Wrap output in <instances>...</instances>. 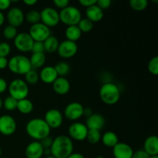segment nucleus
Segmentation results:
<instances>
[{
	"label": "nucleus",
	"mask_w": 158,
	"mask_h": 158,
	"mask_svg": "<svg viewBox=\"0 0 158 158\" xmlns=\"http://www.w3.org/2000/svg\"><path fill=\"white\" fill-rule=\"evenodd\" d=\"M51 155L56 158H67L73 153V143L68 136H57L50 148Z\"/></svg>",
	"instance_id": "obj_1"
},
{
	"label": "nucleus",
	"mask_w": 158,
	"mask_h": 158,
	"mask_svg": "<svg viewBox=\"0 0 158 158\" xmlns=\"http://www.w3.org/2000/svg\"><path fill=\"white\" fill-rule=\"evenodd\" d=\"M51 129L43 119L34 118L27 122L26 125V134L35 141H40L49 136Z\"/></svg>",
	"instance_id": "obj_2"
},
{
	"label": "nucleus",
	"mask_w": 158,
	"mask_h": 158,
	"mask_svg": "<svg viewBox=\"0 0 158 158\" xmlns=\"http://www.w3.org/2000/svg\"><path fill=\"white\" fill-rule=\"evenodd\" d=\"M99 95L101 101L105 104L114 105L120 100L121 93L115 83H106L100 87Z\"/></svg>",
	"instance_id": "obj_3"
},
{
	"label": "nucleus",
	"mask_w": 158,
	"mask_h": 158,
	"mask_svg": "<svg viewBox=\"0 0 158 158\" xmlns=\"http://www.w3.org/2000/svg\"><path fill=\"white\" fill-rule=\"evenodd\" d=\"M8 68L13 73L17 75H25L32 69L30 61L25 56H15L9 60Z\"/></svg>",
	"instance_id": "obj_4"
},
{
	"label": "nucleus",
	"mask_w": 158,
	"mask_h": 158,
	"mask_svg": "<svg viewBox=\"0 0 158 158\" xmlns=\"http://www.w3.org/2000/svg\"><path fill=\"white\" fill-rule=\"evenodd\" d=\"M59 13L60 22L67 26H77L82 19L81 12L76 6H67L65 9H62Z\"/></svg>",
	"instance_id": "obj_5"
},
{
	"label": "nucleus",
	"mask_w": 158,
	"mask_h": 158,
	"mask_svg": "<svg viewBox=\"0 0 158 158\" xmlns=\"http://www.w3.org/2000/svg\"><path fill=\"white\" fill-rule=\"evenodd\" d=\"M9 96L17 101L27 98L29 93L27 83L22 79H15L8 86Z\"/></svg>",
	"instance_id": "obj_6"
},
{
	"label": "nucleus",
	"mask_w": 158,
	"mask_h": 158,
	"mask_svg": "<svg viewBox=\"0 0 158 158\" xmlns=\"http://www.w3.org/2000/svg\"><path fill=\"white\" fill-rule=\"evenodd\" d=\"M60 13L54 8H44L40 12V23L47 27H55L60 23Z\"/></svg>",
	"instance_id": "obj_7"
},
{
	"label": "nucleus",
	"mask_w": 158,
	"mask_h": 158,
	"mask_svg": "<svg viewBox=\"0 0 158 158\" xmlns=\"http://www.w3.org/2000/svg\"><path fill=\"white\" fill-rule=\"evenodd\" d=\"M28 33L34 42H43L51 35V31L49 27L42 23H36L31 26Z\"/></svg>",
	"instance_id": "obj_8"
},
{
	"label": "nucleus",
	"mask_w": 158,
	"mask_h": 158,
	"mask_svg": "<svg viewBox=\"0 0 158 158\" xmlns=\"http://www.w3.org/2000/svg\"><path fill=\"white\" fill-rule=\"evenodd\" d=\"M14 46L22 52H28L32 50L34 41L28 32H20L14 39Z\"/></svg>",
	"instance_id": "obj_9"
},
{
	"label": "nucleus",
	"mask_w": 158,
	"mask_h": 158,
	"mask_svg": "<svg viewBox=\"0 0 158 158\" xmlns=\"http://www.w3.org/2000/svg\"><path fill=\"white\" fill-rule=\"evenodd\" d=\"M88 128L86 125L80 122H75L69 127L68 129V137L71 140H77V141H83L86 140L87 135Z\"/></svg>",
	"instance_id": "obj_10"
},
{
	"label": "nucleus",
	"mask_w": 158,
	"mask_h": 158,
	"mask_svg": "<svg viewBox=\"0 0 158 158\" xmlns=\"http://www.w3.org/2000/svg\"><path fill=\"white\" fill-rule=\"evenodd\" d=\"M56 52L61 58L70 59L78 52V46L77 43L67 40H63V42L60 43Z\"/></svg>",
	"instance_id": "obj_11"
},
{
	"label": "nucleus",
	"mask_w": 158,
	"mask_h": 158,
	"mask_svg": "<svg viewBox=\"0 0 158 158\" xmlns=\"http://www.w3.org/2000/svg\"><path fill=\"white\" fill-rule=\"evenodd\" d=\"M43 120L50 129H57L63 124V116L59 110L50 109L46 111Z\"/></svg>",
	"instance_id": "obj_12"
},
{
	"label": "nucleus",
	"mask_w": 158,
	"mask_h": 158,
	"mask_svg": "<svg viewBox=\"0 0 158 158\" xmlns=\"http://www.w3.org/2000/svg\"><path fill=\"white\" fill-rule=\"evenodd\" d=\"M84 107L78 102H72L67 104L64 109V115L66 119L71 121H76L83 116Z\"/></svg>",
	"instance_id": "obj_13"
},
{
	"label": "nucleus",
	"mask_w": 158,
	"mask_h": 158,
	"mask_svg": "<svg viewBox=\"0 0 158 158\" xmlns=\"http://www.w3.org/2000/svg\"><path fill=\"white\" fill-rule=\"evenodd\" d=\"M16 121L10 115L4 114L0 117V133L4 136H10L15 132Z\"/></svg>",
	"instance_id": "obj_14"
},
{
	"label": "nucleus",
	"mask_w": 158,
	"mask_h": 158,
	"mask_svg": "<svg viewBox=\"0 0 158 158\" xmlns=\"http://www.w3.org/2000/svg\"><path fill=\"white\" fill-rule=\"evenodd\" d=\"M8 23L10 26L17 28L23 25L25 21V15L23 10L18 7H13L7 13Z\"/></svg>",
	"instance_id": "obj_15"
},
{
	"label": "nucleus",
	"mask_w": 158,
	"mask_h": 158,
	"mask_svg": "<svg viewBox=\"0 0 158 158\" xmlns=\"http://www.w3.org/2000/svg\"><path fill=\"white\" fill-rule=\"evenodd\" d=\"M134 150L126 143L119 142L113 148V155L114 158H132Z\"/></svg>",
	"instance_id": "obj_16"
},
{
	"label": "nucleus",
	"mask_w": 158,
	"mask_h": 158,
	"mask_svg": "<svg viewBox=\"0 0 158 158\" xmlns=\"http://www.w3.org/2000/svg\"><path fill=\"white\" fill-rule=\"evenodd\" d=\"M52 89L58 95H66L70 90V83L66 77H58L52 83Z\"/></svg>",
	"instance_id": "obj_17"
},
{
	"label": "nucleus",
	"mask_w": 158,
	"mask_h": 158,
	"mask_svg": "<svg viewBox=\"0 0 158 158\" xmlns=\"http://www.w3.org/2000/svg\"><path fill=\"white\" fill-rule=\"evenodd\" d=\"M26 158H41L43 156V148L40 141H33L26 146L25 150Z\"/></svg>",
	"instance_id": "obj_18"
},
{
	"label": "nucleus",
	"mask_w": 158,
	"mask_h": 158,
	"mask_svg": "<svg viewBox=\"0 0 158 158\" xmlns=\"http://www.w3.org/2000/svg\"><path fill=\"white\" fill-rule=\"evenodd\" d=\"M88 130H97L100 131L105 125V119L99 114H93L86 118V124Z\"/></svg>",
	"instance_id": "obj_19"
},
{
	"label": "nucleus",
	"mask_w": 158,
	"mask_h": 158,
	"mask_svg": "<svg viewBox=\"0 0 158 158\" xmlns=\"http://www.w3.org/2000/svg\"><path fill=\"white\" fill-rule=\"evenodd\" d=\"M40 79L46 84H52L54 81L58 78V75L54 66H47L41 69V72L39 74Z\"/></svg>",
	"instance_id": "obj_20"
},
{
	"label": "nucleus",
	"mask_w": 158,
	"mask_h": 158,
	"mask_svg": "<svg viewBox=\"0 0 158 158\" xmlns=\"http://www.w3.org/2000/svg\"><path fill=\"white\" fill-rule=\"evenodd\" d=\"M143 151L150 156H157L158 154V138L157 136H149L143 143Z\"/></svg>",
	"instance_id": "obj_21"
},
{
	"label": "nucleus",
	"mask_w": 158,
	"mask_h": 158,
	"mask_svg": "<svg viewBox=\"0 0 158 158\" xmlns=\"http://www.w3.org/2000/svg\"><path fill=\"white\" fill-rule=\"evenodd\" d=\"M103 11L100 7L97 6V4L87 8L86 10V19L91 21L92 23H97L103 19Z\"/></svg>",
	"instance_id": "obj_22"
},
{
	"label": "nucleus",
	"mask_w": 158,
	"mask_h": 158,
	"mask_svg": "<svg viewBox=\"0 0 158 158\" xmlns=\"http://www.w3.org/2000/svg\"><path fill=\"white\" fill-rule=\"evenodd\" d=\"M101 140L105 146L111 148L119 143L118 136L113 131H106V133H104L102 136Z\"/></svg>",
	"instance_id": "obj_23"
},
{
	"label": "nucleus",
	"mask_w": 158,
	"mask_h": 158,
	"mask_svg": "<svg viewBox=\"0 0 158 158\" xmlns=\"http://www.w3.org/2000/svg\"><path fill=\"white\" fill-rule=\"evenodd\" d=\"M65 35L67 40L76 43L80 39L82 32L77 26H70L66 27L65 30Z\"/></svg>",
	"instance_id": "obj_24"
},
{
	"label": "nucleus",
	"mask_w": 158,
	"mask_h": 158,
	"mask_svg": "<svg viewBox=\"0 0 158 158\" xmlns=\"http://www.w3.org/2000/svg\"><path fill=\"white\" fill-rule=\"evenodd\" d=\"M46 57L45 53H32L29 59L32 69L43 67L46 63Z\"/></svg>",
	"instance_id": "obj_25"
},
{
	"label": "nucleus",
	"mask_w": 158,
	"mask_h": 158,
	"mask_svg": "<svg viewBox=\"0 0 158 158\" xmlns=\"http://www.w3.org/2000/svg\"><path fill=\"white\" fill-rule=\"evenodd\" d=\"M43 44H44L45 52L52 53V52H56L57 51L60 42L56 37L54 35H50L49 38H47L43 42Z\"/></svg>",
	"instance_id": "obj_26"
},
{
	"label": "nucleus",
	"mask_w": 158,
	"mask_h": 158,
	"mask_svg": "<svg viewBox=\"0 0 158 158\" xmlns=\"http://www.w3.org/2000/svg\"><path fill=\"white\" fill-rule=\"evenodd\" d=\"M33 103L29 99H23V100H19L17 103V107L19 112L23 114H29L33 110Z\"/></svg>",
	"instance_id": "obj_27"
},
{
	"label": "nucleus",
	"mask_w": 158,
	"mask_h": 158,
	"mask_svg": "<svg viewBox=\"0 0 158 158\" xmlns=\"http://www.w3.org/2000/svg\"><path fill=\"white\" fill-rule=\"evenodd\" d=\"M101 133L97 130H88L86 140L91 144H97L101 140Z\"/></svg>",
	"instance_id": "obj_28"
},
{
	"label": "nucleus",
	"mask_w": 158,
	"mask_h": 158,
	"mask_svg": "<svg viewBox=\"0 0 158 158\" xmlns=\"http://www.w3.org/2000/svg\"><path fill=\"white\" fill-rule=\"evenodd\" d=\"M58 77H65L70 71V66L66 62H60L54 66Z\"/></svg>",
	"instance_id": "obj_29"
},
{
	"label": "nucleus",
	"mask_w": 158,
	"mask_h": 158,
	"mask_svg": "<svg viewBox=\"0 0 158 158\" xmlns=\"http://www.w3.org/2000/svg\"><path fill=\"white\" fill-rule=\"evenodd\" d=\"M129 3L131 9L137 12L143 11L148 6V2L147 0H131Z\"/></svg>",
	"instance_id": "obj_30"
},
{
	"label": "nucleus",
	"mask_w": 158,
	"mask_h": 158,
	"mask_svg": "<svg viewBox=\"0 0 158 158\" xmlns=\"http://www.w3.org/2000/svg\"><path fill=\"white\" fill-rule=\"evenodd\" d=\"M25 19L32 25L40 23V12L37 10H30L25 15Z\"/></svg>",
	"instance_id": "obj_31"
},
{
	"label": "nucleus",
	"mask_w": 158,
	"mask_h": 158,
	"mask_svg": "<svg viewBox=\"0 0 158 158\" xmlns=\"http://www.w3.org/2000/svg\"><path fill=\"white\" fill-rule=\"evenodd\" d=\"M77 26L79 27V29H80L82 33H87L89 32L94 28V23H92L91 21H89L88 19L84 18L81 19V20L80 21V23H78Z\"/></svg>",
	"instance_id": "obj_32"
},
{
	"label": "nucleus",
	"mask_w": 158,
	"mask_h": 158,
	"mask_svg": "<svg viewBox=\"0 0 158 158\" xmlns=\"http://www.w3.org/2000/svg\"><path fill=\"white\" fill-rule=\"evenodd\" d=\"M25 82L27 84L34 85L36 84L40 80V76L39 73L35 70V69H31L30 71L25 74Z\"/></svg>",
	"instance_id": "obj_33"
},
{
	"label": "nucleus",
	"mask_w": 158,
	"mask_h": 158,
	"mask_svg": "<svg viewBox=\"0 0 158 158\" xmlns=\"http://www.w3.org/2000/svg\"><path fill=\"white\" fill-rule=\"evenodd\" d=\"M18 34V30H17V28L14 27V26H10V25H8L3 29V35H4L5 38L6 40H14V39L15 38V36Z\"/></svg>",
	"instance_id": "obj_34"
},
{
	"label": "nucleus",
	"mask_w": 158,
	"mask_h": 158,
	"mask_svg": "<svg viewBox=\"0 0 158 158\" xmlns=\"http://www.w3.org/2000/svg\"><path fill=\"white\" fill-rule=\"evenodd\" d=\"M17 103H18V101L16 100H15L13 97L9 96V97L5 99L4 101H2V106L7 110L13 111L16 109Z\"/></svg>",
	"instance_id": "obj_35"
},
{
	"label": "nucleus",
	"mask_w": 158,
	"mask_h": 158,
	"mask_svg": "<svg viewBox=\"0 0 158 158\" xmlns=\"http://www.w3.org/2000/svg\"><path fill=\"white\" fill-rule=\"evenodd\" d=\"M148 70L152 75H158V57L154 56L148 63Z\"/></svg>",
	"instance_id": "obj_36"
},
{
	"label": "nucleus",
	"mask_w": 158,
	"mask_h": 158,
	"mask_svg": "<svg viewBox=\"0 0 158 158\" xmlns=\"http://www.w3.org/2000/svg\"><path fill=\"white\" fill-rule=\"evenodd\" d=\"M11 52V46L9 43L6 42L0 43V57H6L9 55Z\"/></svg>",
	"instance_id": "obj_37"
},
{
	"label": "nucleus",
	"mask_w": 158,
	"mask_h": 158,
	"mask_svg": "<svg viewBox=\"0 0 158 158\" xmlns=\"http://www.w3.org/2000/svg\"><path fill=\"white\" fill-rule=\"evenodd\" d=\"M31 51L32 53H45L44 44L42 42H34Z\"/></svg>",
	"instance_id": "obj_38"
},
{
	"label": "nucleus",
	"mask_w": 158,
	"mask_h": 158,
	"mask_svg": "<svg viewBox=\"0 0 158 158\" xmlns=\"http://www.w3.org/2000/svg\"><path fill=\"white\" fill-rule=\"evenodd\" d=\"M53 4L56 8L60 9H63L69 6V0H54Z\"/></svg>",
	"instance_id": "obj_39"
},
{
	"label": "nucleus",
	"mask_w": 158,
	"mask_h": 158,
	"mask_svg": "<svg viewBox=\"0 0 158 158\" xmlns=\"http://www.w3.org/2000/svg\"><path fill=\"white\" fill-rule=\"evenodd\" d=\"M111 4H112V2L110 0H98L97 1V6L100 7L103 11L110 7Z\"/></svg>",
	"instance_id": "obj_40"
},
{
	"label": "nucleus",
	"mask_w": 158,
	"mask_h": 158,
	"mask_svg": "<svg viewBox=\"0 0 158 158\" xmlns=\"http://www.w3.org/2000/svg\"><path fill=\"white\" fill-rule=\"evenodd\" d=\"M53 140L52 139V137H50L49 136L45 137L43 140H41L40 141V143H41L42 147L43 148V149H46V148H50L52 146V143Z\"/></svg>",
	"instance_id": "obj_41"
},
{
	"label": "nucleus",
	"mask_w": 158,
	"mask_h": 158,
	"mask_svg": "<svg viewBox=\"0 0 158 158\" xmlns=\"http://www.w3.org/2000/svg\"><path fill=\"white\" fill-rule=\"evenodd\" d=\"M132 158H150V156L143 150H140L134 152Z\"/></svg>",
	"instance_id": "obj_42"
},
{
	"label": "nucleus",
	"mask_w": 158,
	"mask_h": 158,
	"mask_svg": "<svg viewBox=\"0 0 158 158\" xmlns=\"http://www.w3.org/2000/svg\"><path fill=\"white\" fill-rule=\"evenodd\" d=\"M97 0H80V1H79V3H80L82 6L86 7V9H87V8L97 4Z\"/></svg>",
	"instance_id": "obj_43"
},
{
	"label": "nucleus",
	"mask_w": 158,
	"mask_h": 158,
	"mask_svg": "<svg viewBox=\"0 0 158 158\" xmlns=\"http://www.w3.org/2000/svg\"><path fill=\"white\" fill-rule=\"evenodd\" d=\"M11 6V1L9 0H0V11H4L9 9Z\"/></svg>",
	"instance_id": "obj_44"
},
{
	"label": "nucleus",
	"mask_w": 158,
	"mask_h": 158,
	"mask_svg": "<svg viewBox=\"0 0 158 158\" xmlns=\"http://www.w3.org/2000/svg\"><path fill=\"white\" fill-rule=\"evenodd\" d=\"M8 88V84L7 82L6 81V80L2 77H0V94L4 93L6 90V89Z\"/></svg>",
	"instance_id": "obj_45"
},
{
	"label": "nucleus",
	"mask_w": 158,
	"mask_h": 158,
	"mask_svg": "<svg viewBox=\"0 0 158 158\" xmlns=\"http://www.w3.org/2000/svg\"><path fill=\"white\" fill-rule=\"evenodd\" d=\"M8 63H9V60H7V58L0 57V69H4L8 67Z\"/></svg>",
	"instance_id": "obj_46"
},
{
	"label": "nucleus",
	"mask_w": 158,
	"mask_h": 158,
	"mask_svg": "<svg viewBox=\"0 0 158 158\" xmlns=\"http://www.w3.org/2000/svg\"><path fill=\"white\" fill-rule=\"evenodd\" d=\"M92 114H93V111L90 108H84V111H83V116L86 117V118H87V117H89V116H91Z\"/></svg>",
	"instance_id": "obj_47"
},
{
	"label": "nucleus",
	"mask_w": 158,
	"mask_h": 158,
	"mask_svg": "<svg viewBox=\"0 0 158 158\" xmlns=\"http://www.w3.org/2000/svg\"><path fill=\"white\" fill-rule=\"evenodd\" d=\"M23 3L28 6H34V5L36 4L37 1L36 0H24V1H23Z\"/></svg>",
	"instance_id": "obj_48"
},
{
	"label": "nucleus",
	"mask_w": 158,
	"mask_h": 158,
	"mask_svg": "<svg viewBox=\"0 0 158 158\" xmlns=\"http://www.w3.org/2000/svg\"><path fill=\"white\" fill-rule=\"evenodd\" d=\"M67 158H86L82 154L80 153H73L71 155H69Z\"/></svg>",
	"instance_id": "obj_49"
},
{
	"label": "nucleus",
	"mask_w": 158,
	"mask_h": 158,
	"mask_svg": "<svg viewBox=\"0 0 158 158\" xmlns=\"http://www.w3.org/2000/svg\"><path fill=\"white\" fill-rule=\"evenodd\" d=\"M43 155H46V157L51 155V151L50 148H46V149H43Z\"/></svg>",
	"instance_id": "obj_50"
},
{
	"label": "nucleus",
	"mask_w": 158,
	"mask_h": 158,
	"mask_svg": "<svg viewBox=\"0 0 158 158\" xmlns=\"http://www.w3.org/2000/svg\"><path fill=\"white\" fill-rule=\"evenodd\" d=\"M5 22V16L4 15H3L2 12L0 11V26H2L3 25V23H4Z\"/></svg>",
	"instance_id": "obj_51"
},
{
	"label": "nucleus",
	"mask_w": 158,
	"mask_h": 158,
	"mask_svg": "<svg viewBox=\"0 0 158 158\" xmlns=\"http://www.w3.org/2000/svg\"><path fill=\"white\" fill-rule=\"evenodd\" d=\"M2 107V100L0 98V110H1Z\"/></svg>",
	"instance_id": "obj_52"
},
{
	"label": "nucleus",
	"mask_w": 158,
	"mask_h": 158,
	"mask_svg": "<svg viewBox=\"0 0 158 158\" xmlns=\"http://www.w3.org/2000/svg\"><path fill=\"white\" fill-rule=\"evenodd\" d=\"M95 158H105V157H103V156H101V155H99V156H97Z\"/></svg>",
	"instance_id": "obj_53"
},
{
	"label": "nucleus",
	"mask_w": 158,
	"mask_h": 158,
	"mask_svg": "<svg viewBox=\"0 0 158 158\" xmlns=\"http://www.w3.org/2000/svg\"><path fill=\"white\" fill-rule=\"evenodd\" d=\"M46 158H56V157H54L53 156L50 155V156H48V157H46Z\"/></svg>",
	"instance_id": "obj_54"
},
{
	"label": "nucleus",
	"mask_w": 158,
	"mask_h": 158,
	"mask_svg": "<svg viewBox=\"0 0 158 158\" xmlns=\"http://www.w3.org/2000/svg\"><path fill=\"white\" fill-rule=\"evenodd\" d=\"M150 158H158V156H152V157H150Z\"/></svg>",
	"instance_id": "obj_55"
},
{
	"label": "nucleus",
	"mask_w": 158,
	"mask_h": 158,
	"mask_svg": "<svg viewBox=\"0 0 158 158\" xmlns=\"http://www.w3.org/2000/svg\"><path fill=\"white\" fill-rule=\"evenodd\" d=\"M1 154H2V150L1 148H0V157H1Z\"/></svg>",
	"instance_id": "obj_56"
},
{
	"label": "nucleus",
	"mask_w": 158,
	"mask_h": 158,
	"mask_svg": "<svg viewBox=\"0 0 158 158\" xmlns=\"http://www.w3.org/2000/svg\"><path fill=\"white\" fill-rule=\"evenodd\" d=\"M0 158H1V157H0Z\"/></svg>",
	"instance_id": "obj_57"
}]
</instances>
